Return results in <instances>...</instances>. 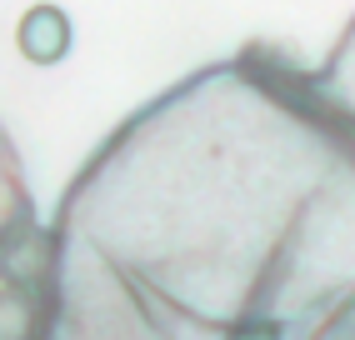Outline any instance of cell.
Masks as SVG:
<instances>
[{"label":"cell","instance_id":"2","mask_svg":"<svg viewBox=\"0 0 355 340\" xmlns=\"http://www.w3.org/2000/svg\"><path fill=\"white\" fill-rule=\"evenodd\" d=\"M0 340H35V300L20 285L0 290Z\"/></svg>","mask_w":355,"mask_h":340},{"label":"cell","instance_id":"3","mask_svg":"<svg viewBox=\"0 0 355 340\" xmlns=\"http://www.w3.org/2000/svg\"><path fill=\"white\" fill-rule=\"evenodd\" d=\"M230 340H280V325L275 321H245Z\"/></svg>","mask_w":355,"mask_h":340},{"label":"cell","instance_id":"1","mask_svg":"<svg viewBox=\"0 0 355 340\" xmlns=\"http://www.w3.org/2000/svg\"><path fill=\"white\" fill-rule=\"evenodd\" d=\"M15 45H20V56L35 60V65L65 60V51H70V20H65V10H55V6H31L26 15H20Z\"/></svg>","mask_w":355,"mask_h":340}]
</instances>
